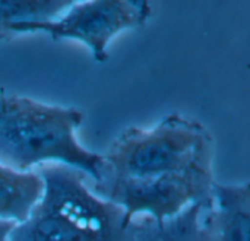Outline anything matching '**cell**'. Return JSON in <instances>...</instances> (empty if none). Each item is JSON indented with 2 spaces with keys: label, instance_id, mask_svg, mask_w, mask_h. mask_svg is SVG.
<instances>
[{
  "label": "cell",
  "instance_id": "cell-7",
  "mask_svg": "<svg viewBox=\"0 0 250 241\" xmlns=\"http://www.w3.org/2000/svg\"><path fill=\"white\" fill-rule=\"evenodd\" d=\"M42 192L44 181L38 171H16L0 164V221L25 222Z\"/></svg>",
  "mask_w": 250,
  "mask_h": 241
},
{
  "label": "cell",
  "instance_id": "cell-6",
  "mask_svg": "<svg viewBox=\"0 0 250 241\" xmlns=\"http://www.w3.org/2000/svg\"><path fill=\"white\" fill-rule=\"evenodd\" d=\"M207 241H250V186L214 183L204 212Z\"/></svg>",
  "mask_w": 250,
  "mask_h": 241
},
{
  "label": "cell",
  "instance_id": "cell-5",
  "mask_svg": "<svg viewBox=\"0 0 250 241\" xmlns=\"http://www.w3.org/2000/svg\"><path fill=\"white\" fill-rule=\"evenodd\" d=\"M151 16V6L144 0H94L73 4L57 19L47 22L16 23L10 34L44 32L53 40H75L85 44L95 61L108 59L110 41L126 29L141 28Z\"/></svg>",
  "mask_w": 250,
  "mask_h": 241
},
{
  "label": "cell",
  "instance_id": "cell-1",
  "mask_svg": "<svg viewBox=\"0 0 250 241\" xmlns=\"http://www.w3.org/2000/svg\"><path fill=\"white\" fill-rule=\"evenodd\" d=\"M83 114L72 107L50 105L22 95H0V164L32 171L60 164L101 181L104 158L76 138Z\"/></svg>",
  "mask_w": 250,
  "mask_h": 241
},
{
  "label": "cell",
  "instance_id": "cell-8",
  "mask_svg": "<svg viewBox=\"0 0 250 241\" xmlns=\"http://www.w3.org/2000/svg\"><path fill=\"white\" fill-rule=\"evenodd\" d=\"M211 202L195 203L166 221H154L145 217L135 218L133 241H207L204 212Z\"/></svg>",
  "mask_w": 250,
  "mask_h": 241
},
{
  "label": "cell",
  "instance_id": "cell-2",
  "mask_svg": "<svg viewBox=\"0 0 250 241\" xmlns=\"http://www.w3.org/2000/svg\"><path fill=\"white\" fill-rule=\"evenodd\" d=\"M41 201L29 218L15 225L9 241H133V221L97 196L85 174L60 164L38 167Z\"/></svg>",
  "mask_w": 250,
  "mask_h": 241
},
{
  "label": "cell",
  "instance_id": "cell-4",
  "mask_svg": "<svg viewBox=\"0 0 250 241\" xmlns=\"http://www.w3.org/2000/svg\"><path fill=\"white\" fill-rule=\"evenodd\" d=\"M212 171H185L142 179H123L104 174L91 190L119 206L129 221L145 217L166 221L195 203L211 202Z\"/></svg>",
  "mask_w": 250,
  "mask_h": 241
},
{
  "label": "cell",
  "instance_id": "cell-10",
  "mask_svg": "<svg viewBox=\"0 0 250 241\" xmlns=\"http://www.w3.org/2000/svg\"><path fill=\"white\" fill-rule=\"evenodd\" d=\"M16 224L7 222V221H0V241H9V236L12 230L15 228Z\"/></svg>",
  "mask_w": 250,
  "mask_h": 241
},
{
  "label": "cell",
  "instance_id": "cell-3",
  "mask_svg": "<svg viewBox=\"0 0 250 241\" xmlns=\"http://www.w3.org/2000/svg\"><path fill=\"white\" fill-rule=\"evenodd\" d=\"M212 136L204 124L180 114H170L151 129L125 130L103 155L104 174L142 179L212 171Z\"/></svg>",
  "mask_w": 250,
  "mask_h": 241
},
{
  "label": "cell",
  "instance_id": "cell-9",
  "mask_svg": "<svg viewBox=\"0 0 250 241\" xmlns=\"http://www.w3.org/2000/svg\"><path fill=\"white\" fill-rule=\"evenodd\" d=\"M72 4L70 0H0V41L12 37L13 25L54 20Z\"/></svg>",
  "mask_w": 250,
  "mask_h": 241
}]
</instances>
